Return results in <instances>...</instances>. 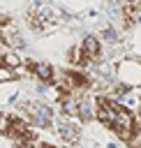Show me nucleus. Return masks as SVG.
Masks as SVG:
<instances>
[{
	"label": "nucleus",
	"mask_w": 141,
	"mask_h": 148,
	"mask_svg": "<svg viewBox=\"0 0 141 148\" xmlns=\"http://www.w3.org/2000/svg\"><path fill=\"white\" fill-rule=\"evenodd\" d=\"M109 130H111V132L116 134V139H120L123 143H132V141L139 139V134H141V120H139L136 113H132L129 109L123 106V111L118 113L116 123H113Z\"/></svg>",
	"instance_id": "obj_1"
},
{
	"label": "nucleus",
	"mask_w": 141,
	"mask_h": 148,
	"mask_svg": "<svg viewBox=\"0 0 141 148\" xmlns=\"http://www.w3.org/2000/svg\"><path fill=\"white\" fill-rule=\"evenodd\" d=\"M116 81L125 88H139L141 86V60L123 58L116 65Z\"/></svg>",
	"instance_id": "obj_2"
},
{
	"label": "nucleus",
	"mask_w": 141,
	"mask_h": 148,
	"mask_svg": "<svg viewBox=\"0 0 141 148\" xmlns=\"http://www.w3.org/2000/svg\"><path fill=\"white\" fill-rule=\"evenodd\" d=\"M95 118L104 125V127H111L118 118V113L123 111V104L116 102L113 97H106V95H97L95 97Z\"/></svg>",
	"instance_id": "obj_3"
},
{
	"label": "nucleus",
	"mask_w": 141,
	"mask_h": 148,
	"mask_svg": "<svg viewBox=\"0 0 141 148\" xmlns=\"http://www.w3.org/2000/svg\"><path fill=\"white\" fill-rule=\"evenodd\" d=\"M81 49H83V53H86V58H88L90 65H97V62L104 60V46H102V39L99 37H95V35L83 37Z\"/></svg>",
	"instance_id": "obj_4"
},
{
	"label": "nucleus",
	"mask_w": 141,
	"mask_h": 148,
	"mask_svg": "<svg viewBox=\"0 0 141 148\" xmlns=\"http://www.w3.org/2000/svg\"><path fill=\"white\" fill-rule=\"evenodd\" d=\"M67 62H69V65H72L74 69H83L86 65H90L81 46H72V49L67 51Z\"/></svg>",
	"instance_id": "obj_5"
},
{
	"label": "nucleus",
	"mask_w": 141,
	"mask_h": 148,
	"mask_svg": "<svg viewBox=\"0 0 141 148\" xmlns=\"http://www.w3.org/2000/svg\"><path fill=\"white\" fill-rule=\"evenodd\" d=\"M55 74H58V72H55L49 62H39V65H37V69H35V76H37L42 83H49V86H51V83H55Z\"/></svg>",
	"instance_id": "obj_6"
},
{
	"label": "nucleus",
	"mask_w": 141,
	"mask_h": 148,
	"mask_svg": "<svg viewBox=\"0 0 141 148\" xmlns=\"http://www.w3.org/2000/svg\"><path fill=\"white\" fill-rule=\"evenodd\" d=\"M16 79H18V72L16 69H12L7 65H0V83H12Z\"/></svg>",
	"instance_id": "obj_7"
},
{
	"label": "nucleus",
	"mask_w": 141,
	"mask_h": 148,
	"mask_svg": "<svg viewBox=\"0 0 141 148\" xmlns=\"http://www.w3.org/2000/svg\"><path fill=\"white\" fill-rule=\"evenodd\" d=\"M5 65L12 67V69H18V67L23 65V58H21L16 51H7V53H5Z\"/></svg>",
	"instance_id": "obj_8"
},
{
	"label": "nucleus",
	"mask_w": 141,
	"mask_h": 148,
	"mask_svg": "<svg viewBox=\"0 0 141 148\" xmlns=\"http://www.w3.org/2000/svg\"><path fill=\"white\" fill-rule=\"evenodd\" d=\"M37 148H55L53 143H37Z\"/></svg>",
	"instance_id": "obj_9"
},
{
	"label": "nucleus",
	"mask_w": 141,
	"mask_h": 148,
	"mask_svg": "<svg viewBox=\"0 0 141 148\" xmlns=\"http://www.w3.org/2000/svg\"><path fill=\"white\" fill-rule=\"evenodd\" d=\"M136 116H139V120H141V104H139V109H136Z\"/></svg>",
	"instance_id": "obj_10"
},
{
	"label": "nucleus",
	"mask_w": 141,
	"mask_h": 148,
	"mask_svg": "<svg viewBox=\"0 0 141 148\" xmlns=\"http://www.w3.org/2000/svg\"><path fill=\"white\" fill-rule=\"evenodd\" d=\"M46 2H49V0H46Z\"/></svg>",
	"instance_id": "obj_11"
}]
</instances>
